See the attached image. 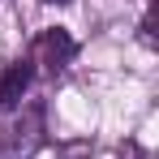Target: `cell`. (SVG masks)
<instances>
[{
    "mask_svg": "<svg viewBox=\"0 0 159 159\" xmlns=\"http://www.w3.org/2000/svg\"><path fill=\"white\" fill-rule=\"evenodd\" d=\"M39 112H30L26 125H13V129L0 133V159H30L39 151Z\"/></svg>",
    "mask_w": 159,
    "mask_h": 159,
    "instance_id": "obj_1",
    "label": "cell"
},
{
    "mask_svg": "<svg viewBox=\"0 0 159 159\" xmlns=\"http://www.w3.org/2000/svg\"><path fill=\"white\" fill-rule=\"evenodd\" d=\"M39 52H43V60L52 65V69H65L69 60H73V52H78V43L69 39V30H48L43 39H39Z\"/></svg>",
    "mask_w": 159,
    "mask_h": 159,
    "instance_id": "obj_3",
    "label": "cell"
},
{
    "mask_svg": "<svg viewBox=\"0 0 159 159\" xmlns=\"http://www.w3.org/2000/svg\"><path fill=\"white\" fill-rule=\"evenodd\" d=\"M48 4H65V0H48Z\"/></svg>",
    "mask_w": 159,
    "mask_h": 159,
    "instance_id": "obj_4",
    "label": "cell"
},
{
    "mask_svg": "<svg viewBox=\"0 0 159 159\" xmlns=\"http://www.w3.org/2000/svg\"><path fill=\"white\" fill-rule=\"evenodd\" d=\"M30 78H34V65H30V60L9 65V69L0 73V107H17V103H22V95H26Z\"/></svg>",
    "mask_w": 159,
    "mask_h": 159,
    "instance_id": "obj_2",
    "label": "cell"
}]
</instances>
